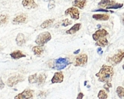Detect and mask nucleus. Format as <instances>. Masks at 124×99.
I'll list each match as a JSON object with an SVG mask.
<instances>
[{
  "label": "nucleus",
  "mask_w": 124,
  "mask_h": 99,
  "mask_svg": "<svg viewBox=\"0 0 124 99\" xmlns=\"http://www.w3.org/2000/svg\"><path fill=\"white\" fill-rule=\"evenodd\" d=\"M96 76L98 78L99 81L102 83H108L110 82L113 76V68L111 66L104 65Z\"/></svg>",
  "instance_id": "obj_1"
},
{
  "label": "nucleus",
  "mask_w": 124,
  "mask_h": 99,
  "mask_svg": "<svg viewBox=\"0 0 124 99\" xmlns=\"http://www.w3.org/2000/svg\"><path fill=\"white\" fill-rule=\"evenodd\" d=\"M69 64H70V60L68 58H64V57H60L58 59L54 60V65H53V68L56 69L58 71L62 70L65 67H66Z\"/></svg>",
  "instance_id": "obj_2"
},
{
  "label": "nucleus",
  "mask_w": 124,
  "mask_h": 99,
  "mask_svg": "<svg viewBox=\"0 0 124 99\" xmlns=\"http://www.w3.org/2000/svg\"><path fill=\"white\" fill-rule=\"evenodd\" d=\"M51 39H52V36L50 33L49 32H44L38 35L36 39V43L40 46H42L44 44H46L47 42H49Z\"/></svg>",
  "instance_id": "obj_3"
},
{
  "label": "nucleus",
  "mask_w": 124,
  "mask_h": 99,
  "mask_svg": "<svg viewBox=\"0 0 124 99\" xmlns=\"http://www.w3.org/2000/svg\"><path fill=\"white\" fill-rule=\"evenodd\" d=\"M124 58V52L123 50H118V53H116V55H114L112 57L108 58V62L110 63L112 65H117L118 63H120L123 59Z\"/></svg>",
  "instance_id": "obj_4"
},
{
  "label": "nucleus",
  "mask_w": 124,
  "mask_h": 99,
  "mask_svg": "<svg viewBox=\"0 0 124 99\" xmlns=\"http://www.w3.org/2000/svg\"><path fill=\"white\" fill-rule=\"evenodd\" d=\"M88 60V56L86 54H81L78 56H76L74 62H73V65L75 66H83L87 64Z\"/></svg>",
  "instance_id": "obj_5"
},
{
  "label": "nucleus",
  "mask_w": 124,
  "mask_h": 99,
  "mask_svg": "<svg viewBox=\"0 0 124 99\" xmlns=\"http://www.w3.org/2000/svg\"><path fill=\"white\" fill-rule=\"evenodd\" d=\"M65 14L67 15H70L72 19H75V20H77V19H79V11L78 10L77 8L75 7H70L68 8L65 12Z\"/></svg>",
  "instance_id": "obj_6"
},
{
  "label": "nucleus",
  "mask_w": 124,
  "mask_h": 99,
  "mask_svg": "<svg viewBox=\"0 0 124 99\" xmlns=\"http://www.w3.org/2000/svg\"><path fill=\"white\" fill-rule=\"evenodd\" d=\"M23 81V77H22L21 75H15V76H12L10 77L7 81V85L9 87H13L15 85H16L17 83H18L19 82Z\"/></svg>",
  "instance_id": "obj_7"
},
{
  "label": "nucleus",
  "mask_w": 124,
  "mask_h": 99,
  "mask_svg": "<svg viewBox=\"0 0 124 99\" xmlns=\"http://www.w3.org/2000/svg\"><path fill=\"white\" fill-rule=\"evenodd\" d=\"M33 98V91L31 90H25L21 93L18 94L15 97V99H26Z\"/></svg>",
  "instance_id": "obj_8"
},
{
  "label": "nucleus",
  "mask_w": 124,
  "mask_h": 99,
  "mask_svg": "<svg viewBox=\"0 0 124 99\" xmlns=\"http://www.w3.org/2000/svg\"><path fill=\"white\" fill-rule=\"evenodd\" d=\"M107 34H108V32L105 30V29H101L97 30V32H95V33L93 34L92 37H93L94 40H98L99 39L104 37L106 35H107Z\"/></svg>",
  "instance_id": "obj_9"
},
{
  "label": "nucleus",
  "mask_w": 124,
  "mask_h": 99,
  "mask_svg": "<svg viewBox=\"0 0 124 99\" xmlns=\"http://www.w3.org/2000/svg\"><path fill=\"white\" fill-rule=\"evenodd\" d=\"M28 19V17L26 14H20L17 15V17H15L13 19V23L14 24H21V23H25Z\"/></svg>",
  "instance_id": "obj_10"
},
{
  "label": "nucleus",
  "mask_w": 124,
  "mask_h": 99,
  "mask_svg": "<svg viewBox=\"0 0 124 99\" xmlns=\"http://www.w3.org/2000/svg\"><path fill=\"white\" fill-rule=\"evenodd\" d=\"M64 79V75L62 72H57L54 73L52 79V83H62Z\"/></svg>",
  "instance_id": "obj_11"
},
{
  "label": "nucleus",
  "mask_w": 124,
  "mask_h": 99,
  "mask_svg": "<svg viewBox=\"0 0 124 99\" xmlns=\"http://www.w3.org/2000/svg\"><path fill=\"white\" fill-rule=\"evenodd\" d=\"M22 4L27 9H33L37 7L34 0H23Z\"/></svg>",
  "instance_id": "obj_12"
},
{
  "label": "nucleus",
  "mask_w": 124,
  "mask_h": 99,
  "mask_svg": "<svg viewBox=\"0 0 124 99\" xmlns=\"http://www.w3.org/2000/svg\"><path fill=\"white\" fill-rule=\"evenodd\" d=\"M93 19L99 21H107L109 19L110 16L106 14H94L92 16Z\"/></svg>",
  "instance_id": "obj_13"
},
{
  "label": "nucleus",
  "mask_w": 124,
  "mask_h": 99,
  "mask_svg": "<svg viewBox=\"0 0 124 99\" xmlns=\"http://www.w3.org/2000/svg\"><path fill=\"white\" fill-rule=\"evenodd\" d=\"M87 4V0H74L73 5L75 7H78L79 9H83Z\"/></svg>",
  "instance_id": "obj_14"
},
{
  "label": "nucleus",
  "mask_w": 124,
  "mask_h": 99,
  "mask_svg": "<svg viewBox=\"0 0 124 99\" xmlns=\"http://www.w3.org/2000/svg\"><path fill=\"white\" fill-rule=\"evenodd\" d=\"M81 25L80 23H77L74 25L70 29H68V31H66V34H69V35H72V34H75L77 32L79 29H81Z\"/></svg>",
  "instance_id": "obj_15"
},
{
  "label": "nucleus",
  "mask_w": 124,
  "mask_h": 99,
  "mask_svg": "<svg viewBox=\"0 0 124 99\" xmlns=\"http://www.w3.org/2000/svg\"><path fill=\"white\" fill-rule=\"evenodd\" d=\"M16 42L18 46H22L25 43V36L23 33H19L16 38Z\"/></svg>",
  "instance_id": "obj_16"
},
{
  "label": "nucleus",
  "mask_w": 124,
  "mask_h": 99,
  "mask_svg": "<svg viewBox=\"0 0 124 99\" xmlns=\"http://www.w3.org/2000/svg\"><path fill=\"white\" fill-rule=\"evenodd\" d=\"M116 3L115 1H110V0H101L99 2L98 5L101 7H107L109 6H112Z\"/></svg>",
  "instance_id": "obj_17"
},
{
  "label": "nucleus",
  "mask_w": 124,
  "mask_h": 99,
  "mask_svg": "<svg viewBox=\"0 0 124 99\" xmlns=\"http://www.w3.org/2000/svg\"><path fill=\"white\" fill-rule=\"evenodd\" d=\"M10 56L13 58V59H20L21 57H25V55L24 54H23V53L20 50H16L14 51L12 53H10Z\"/></svg>",
  "instance_id": "obj_18"
},
{
  "label": "nucleus",
  "mask_w": 124,
  "mask_h": 99,
  "mask_svg": "<svg viewBox=\"0 0 124 99\" xmlns=\"http://www.w3.org/2000/svg\"><path fill=\"white\" fill-rule=\"evenodd\" d=\"M32 50L36 55L40 56L42 54V53L44 52V49H43V47H41L40 46H35L32 48Z\"/></svg>",
  "instance_id": "obj_19"
},
{
  "label": "nucleus",
  "mask_w": 124,
  "mask_h": 99,
  "mask_svg": "<svg viewBox=\"0 0 124 99\" xmlns=\"http://www.w3.org/2000/svg\"><path fill=\"white\" fill-rule=\"evenodd\" d=\"M107 44H108L107 39L104 37H102V38L99 39L95 45H97V46H100V47H105Z\"/></svg>",
  "instance_id": "obj_20"
},
{
  "label": "nucleus",
  "mask_w": 124,
  "mask_h": 99,
  "mask_svg": "<svg viewBox=\"0 0 124 99\" xmlns=\"http://www.w3.org/2000/svg\"><path fill=\"white\" fill-rule=\"evenodd\" d=\"M46 75L44 73H41L39 75V78H37L36 82L39 85H43L46 81Z\"/></svg>",
  "instance_id": "obj_21"
},
{
  "label": "nucleus",
  "mask_w": 124,
  "mask_h": 99,
  "mask_svg": "<svg viewBox=\"0 0 124 99\" xmlns=\"http://www.w3.org/2000/svg\"><path fill=\"white\" fill-rule=\"evenodd\" d=\"M54 19H48V20H46V21H44V22L41 25V27L43 28V29L49 27H50V26L52 25V23L54 22Z\"/></svg>",
  "instance_id": "obj_22"
},
{
  "label": "nucleus",
  "mask_w": 124,
  "mask_h": 99,
  "mask_svg": "<svg viewBox=\"0 0 124 99\" xmlns=\"http://www.w3.org/2000/svg\"><path fill=\"white\" fill-rule=\"evenodd\" d=\"M116 93L120 98H124V88L121 86H118L116 88Z\"/></svg>",
  "instance_id": "obj_23"
},
{
  "label": "nucleus",
  "mask_w": 124,
  "mask_h": 99,
  "mask_svg": "<svg viewBox=\"0 0 124 99\" xmlns=\"http://www.w3.org/2000/svg\"><path fill=\"white\" fill-rule=\"evenodd\" d=\"M98 98L99 99H107V93L104 90H101L99 91V92L98 93Z\"/></svg>",
  "instance_id": "obj_24"
},
{
  "label": "nucleus",
  "mask_w": 124,
  "mask_h": 99,
  "mask_svg": "<svg viewBox=\"0 0 124 99\" xmlns=\"http://www.w3.org/2000/svg\"><path fill=\"white\" fill-rule=\"evenodd\" d=\"M28 81H29L30 83H36L37 81V74L35 73L33 75H31L28 78Z\"/></svg>",
  "instance_id": "obj_25"
},
{
  "label": "nucleus",
  "mask_w": 124,
  "mask_h": 99,
  "mask_svg": "<svg viewBox=\"0 0 124 99\" xmlns=\"http://www.w3.org/2000/svg\"><path fill=\"white\" fill-rule=\"evenodd\" d=\"M8 21V16L7 15H0V25H3L7 23Z\"/></svg>",
  "instance_id": "obj_26"
},
{
  "label": "nucleus",
  "mask_w": 124,
  "mask_h": 99,
  "mask_svg": "<svg viewBox=\"0 0 124 99\" xmlns=\"http://www.w3.org/2000/svg\"><path fill=\"white\" fill-rule=\"evenodd\" d=\"M123 4H118V3H115L112 6H109V7H107L106 8L107 9H120L121 7H123Z\"/></svg>",
  "instance_id": "obj_27"
},
{
  "label": "nucleus",
  "mask_w": 124,
  "mask_h": 99,
  "mask_svg": "<svg viewBox=\"0 0 124 99\" xmlns=\"http://www.w3.org/2000/svg\"><path fill=\"white\" fill-rule=\"evenodd\" d=\"M71 24H72V21L69 20L68 19H64V20L62 21V25L64 26V27H67V26H68Z\"/></svg>",
  "instance_id": "obj_28"
},
{
  "label": "nucleus",
  "mask_w": 124,
  "mask_h": 99,
  "mask_svg": "<svg viewBox=\"0 0 124 99\" xmlns=\"http://www.w3.org/2000/svg\"><path fill=\"white\" fill-rule=\"evenodd\" d=\"M112 87V84L110 83V82H108V83H105V84L104 85V88L105 89V90L107 91V92H109L110 91V88Z\"/></svg>",
  "instance_id": "obj_29"
},
{
  "label": "nucleus",
  "mask_w": 124,
  "mask_h": 99,
  "mask_svg": "<svg viewBox=\"0 0 124 99\" xmlns=\"http://www.w3.org/2000/svg\"><path fill=\"white\" fill-rule=\"evenodd\" d=\"M93 12H109V10H107V9H95V10H93Z\"/></svg>",
  "instance_id": "obj_30"
},
{
  "label": "nucleus",
  "mask_w": 124,
  "mask_h": 99,
  "mask_svg": "<svg viewBox=\"0 0 124 99\" xmlns=\"http://www.w3.org/2000/svg\"><path fill=\"white\" fill-rule=\"evenodd\" d=\"M4 87V83H3L2 78H0V89H2Z\"/></svg>",
  "instance_id": "obj_31"
},
{
  "label": "nucleus",
  "mask_w": 124,
  "mask_h": 99,
  "mask_svg": "<svg viewBox=\"0 0 124 99\" xmlns=\"http://www.w3.org/2000/svg\"><path fill=\"white\" fill-rule=\"evenodd\" d=\"M83 98V93H79L78 96H77V99H82Z\"/></svg>",
  "instance_id": "obj_32"
},
{
  "label": "nucleus",
  "mask_w": 124,
  "mask_h": 99,
  "mask_svg": "<svg viewBox=\"0 0 124 99\" xmlns=\"http://www.w3.org/2000/svg\"><path fill=\"white\" fill-rule=\"evenodd\" d=\"M97 53L99 54V55H102V53H103V51H102V48L101 47H99L98 49H97Z\"/></svg>",
  "instance_id": "obj_33"
},
{
  "label": "nucleus",
  "mask_w": 124,
  "mask_h": 99,
  "mask_svg": "<svg viewBox=\"0 0 124 99\" xmlns=\"http://www.w3.org/2000/svg\"><path fill=\"white\" fill-rule=\"evenodd\" d=\"M54 7V2H52V3H50V4H49V9H52Z\"/></svg>",
  "instance_id": "obj_34"
},
{
  "label": "nucleus",
  "mask_w": 124,
  "mask_h": 99,
  "mask_svg": "<svg viewBox=\"0 0 124 99\" xmlns=\"http://www.w3.org/2000/svg\"><path fill=\"white\" fill-rule=\"evenodd\" d=\"M79 52H80V50L79 49V50H76V51H75V52H74L73 53H74L75 55H76V54H78V53H79Z\"/></svg>",
  "instance_id": "obj_35"
},
{
  "label": "nucleus",
  "mask_w": 124,
  "mask_h": 99,
  "mask_svg": "<svg viewBox=\"0 0 124 99\" xmlns=\"http://www.w3.org/2000/svg\"><path fill=\"white\" fill-rule=\"evenodd\" d=\"M43 1H45V2H48V1H52V0H43Z\"/></svg>",
  "instance_id": "obj_36"
},
{
  "label": "nucleus",
  "mask_w": 124,
  "mask_h": 99,
  "mask_svg": "<svg viewBox=\"0 0 124 99\" xmlns=\"http://www.w3.org/2000/svg\"><path fill=\"white\" fill-rule=\"evenodd\" d=\"M123 70H124V63H123Z\"/></svg>",
  "instance_id": "obj_37"
}]
</instances>
